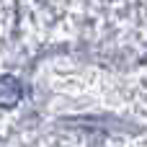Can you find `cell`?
Wrapping results in <instances>:
<instances>
[{
	"mask_svg": "<svg viewBox=\"0 0 147 147\" xmlns=\"http://www.w3.org/2000/svg\"><path fill=\"white\" fill-rule=\"evenodd\" d=\"M23 96V88L18 83V78L13 75H5L0 78V109H13Z\"/></svg>",
	"mask_w": 147,
	"mask_h": 147,
	"instance_id": "obj_1",
	"label": "cell"
}]
</instances>
